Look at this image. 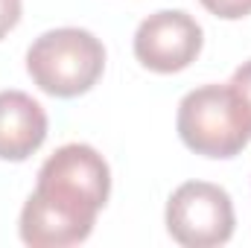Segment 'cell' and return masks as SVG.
Wrapping results in <instances>:
<instances>
[{
  "label": "cell",
  "instance_id": "cell-8",
  "mask_svg": "<svg viewBox=\"0 0 251 248\" xmlns=\"http://www.w3.org/2000/svg\"><path fill=\"white\" fill-rule=\"evenodd\" d=\"M228 85L234 88L237 99L243 102V108H246V114H249V120H251V59L243 62L237 70H234V76H231Z\"/></svg>",
  "mask_w": 251,
  "mask_h": 248
},
{
  "label": "cell",
  "instance_id": "cell-7",
  "mask_svg": "<svg viewBox=\"0 0 251 248\" xmlns=\"http://www.w3.org/2000/svg\"><path fill=\"white\" fill-rule=\"evenodd\" d=\"M199 3L222 21H240L251 15V0H199Z\"/></svg>",
  "mask_w": 251,
  "mask_h": 248
},
{
  "label": "cell",
  "instance_id": "cell-6",
  "mask_svg": "<svg viewBox=\"0 0 251 248\" xmlns=\"http://www.w3.org/2000/svg\"><path fill=\"white\" fill-rule=\"evenodd\" d=\"M47 140V111L24 91H0V161L21 164Z\"/></svg>",
  "mask_w": 251,
  "mask_h": 248
},
{
  "label": "cell",
  "instance_id": "cell-9",
  "mask_svg": "<svg viewBox=\"0 0 251 248\" xmlns=\"http://www.w3.org/2000/svg\"><path fill=\"white\" fill-rule=\"evenodd\" d=\"M24 12V0H0V41L18 26Z\"/></svg>",
  "mask_w": 251,
  "mask_h": 248
},
{
  "label": "cell",
  "instance_id": "cell-2",
  "mask_svg": "<svg viewBox=\"0 0 251 248\" xmlns=\"http://www.w3.org/2000/svg\"><path fill=\"white\" fill-rule=\"evenodd\" d=\"M105 70L102 41L79 26H62L38 35L26 50L29 79L50 97L73 99L88 94Z\"/></svg>",
  "mask_w": 251,
  "mask_h": 248
},
{
  "label": "cell",
  "instance_id": "cell-3",
  "mask_svg": "<svg viewBox=\"0 0 251 248\" xmlns=\"http://www.w3.org/2000/svg\"><path fill=\"white\" fill-rule=\"evenodd\" d=\"M176 128L190 152L237 158L251 143V120L231 85H201L178 102Z\"/></svg>",
  "mask_w": 251,
  "mask_h": 248
},
{
  "label": "cell",
  "instance_id": "cell-4",
  "mask_svg": "<svg viewBox=\"0 0 251 248\" xmlns=\"http://www.w3.org/2000/svg\"><path fill=\"white\" fill-rule=\"evenodd\" d=\"M234 201L210 181H187L167 201V231L184 248L225 246L234 237Z\"/></svg>",
  "mask_w": 251,
  "mask_h": 248
},
{
  "label": "cell",
  "instance_id": "cell-5",
  "mask_svg": "<svg viewBox=\"0 0 251 248\" xmlns=\"http://www.w3.org/2000/svg\"><path fill=\"white\" fill-rule=\"evenodd\" d=\"M204 32L184 9H161L140 21L134 32V59L152 73H178L199 59Z\"/></svg>",
  "mask_w": 251,
  "mask_h": 248
},
{
  "label": "cell",
  "instance_id": "cell-1",
  "mask_svg": "<svg viewBox=\"0 0 251 248\" xmlns=\"http://www.w3.org/2000/svg\"><path fill=\"white\" fill-rule=\"evenodd\" d=\"M111 193V170L88 143L56 149L21 210V240L32 248H67L91 237Z\"/></svg>",
  "mask_w": 251,
  "mask_h": 248
}]
</instances>
